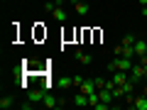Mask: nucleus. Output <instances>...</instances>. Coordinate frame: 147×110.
<instances>
[{"label": "nucleus", "mask_w": 147, "mask_h": 110, "mask_svg": "<svg viewBox=\"0 0 147 110\" xmlns=\"http://www.w3.org/2000/svg\"><path fill=\"white\" fill-rule=\"evenodd\" d=\"M10 105H12V100H10V98H0V108H3V110L10 108Z\"/></svg>", "instance_id": "14"}, {"label": "nucleus", "mask_w": 147, "mask_h": 110, "mask_svg": "<svg viewBox=\"0 0 147 110\" xmlns=\"http://www.w3.org/2000/svg\"><path fill=\"white\" fill-rule=\"evenodd\" d=\"M145 64H147V61L132 64V68H130V81H135V83H140V81L145 78Z\"/></svg>", "instance_id": "2"}, {"label": "nucleus", "mask_w": 147, "mask_h": 110, "mask_svg": "<svg viewBox=\"0 0 147 110\" xmlns=\"http://www.w3.org/2000/svg\"><path fill=\"white\" fill-rule=\"evenodd\" d=\"M132 108L135 110H147V95H137L135 103H132Z\"/></svg>", "instance_id": "8"}, {"label": "nucleus", "mask_w": 147, "mask_h": 110, "mask_svg": "<svg viewBox=\"0 0 147 110\" xmlns=\"http://www.w3.org/2000/svg\"><path fill=\"white\" fill-rule=\"evenodd\" d=\"M59 88H69V86H74V78H66V76H64V78H59Z\"/></svg>", "instance_id": "12"}, {"label": "nucleus", "mask_w": 147, "mask_h": 110, "mask_svg": "<svg viewBox=\"0 0 147 110\" xmlns=\"http://www.w3.org/2000/svg\"><path fill=\"white\" fill-rule=\"evenodd\" d=\"M44 95H47V91H44V88H37V91H30V95H27V98H30L32 103H42Z\"/></svg>", "instance_id": "4"}, {"label": "nucleus", "mask_w": 147, "mask_h": 110, "mask_svg": "<svg viewBox=\"0 0 147 110\" xmlns=\"http://www.w3.org/2000/svg\"><path fill=\"white\" fill-rule=\"evenodd\" d=\"M76 59H79L81 64H91L93 61V56H91V54H84V52H76Z\"/></svg>", "instance_id": "10"}, {"label": "nucleus", "mask_w": 147, "mask_h": 110, "mask_svg": "<svg viewBox=\"0 0 147 110\" xmlns=\"http://www.w3.org/2000/svg\"><path fill=\"white\" fill-rule=\"evenodd\" d=\"M57 3H59V5H64V3H66V0H57Z\"/></svg>", "instance_id": "18"}, {"label": "nucleus", "mask_w": 147, "mask_h": 110, "mask_svg": "<svg viewBox=\"0 0 147 110\" xmlns=\"http://www.w3.org/2000/svg\"><path fill=\"white\" fill-rule=\"evenodd\" d=\"M145 81H147V64H145Z\"/></svg>", "instance_id": "17"}, {"label": "nucleus", "mask_w": 147, "mask_h": 110, "mask_svg": "<svg viewBox=\"0 0 147 110\" xmlns=\"http://www.w3.org/2000/svg\"><path fill=\"white\" fill-rule=\"evenodd\" d=\"M96 88H105V78H96Z\"/></svg>", "instance_id": "15"}, {"label": "nucleus", "mask_w": 147, "mask_h": 110, "mask_svg": "<svg viewBox=\"0 0 147 110\" xmlns=\"http://www.w3.org/2000/svg\"><path fill=\"white\" fill-rule=\"evenodd\" d=\"M108 68H110V71H130V68H132V59H127V56H115L113 61L108 64Z\"/></svg>", "instance_id": "1"}, {"label": "nucleus", "mask_w": 147, "mask_h": 110, "mask_svg": "<svg viewBox=\"0 0 147 110\" xmlns=\"http://www.w3.org/2000/svg\"><path fill=\"white\" fill-rule=\"evenodd\" d=\"M120 44H125V47H132V44H135V34H125Z\"/></svg>", "instance_id": "13"}, {"label": "nucleus", "mask_w": 147, "mask_h": 110, "mask_svg": "<svg viewBox=\"0 0 147 110\" xmlns=\"http://www.w3.org/2000/svg\"><path fill=\"white\" fill-rule=\"evenodd\" d=\"M74 105H88V95L79 91V93H76V98H74Z\"/></svg>", "instance_id": "9"}, {"label": "nucleus", "mask_w": 147, "mask_h": 110, "mask_svg": "<svg viewBox=\"0 0 147 110\" xmlns=\"http://www.w3.org/2000/svg\"><path fill=\"white\" fill-rule=\"evenodd\" d=\"M132 47H135V56H147V42H142V39H135V44H132Z\"/></svg>", "instance_id": "3"}, {"label": "nucleus", "mask_w": 147, "mask_h": 110, "mask_svg": "<svg viewBox=\"0 0 147 110\" xmlns=\"http://www.w3.org/2000/svg\"><path fill=\"white\" fill-rule=\"evenodd\" d=\"M52 17H54L57 22H66V10L57 5V7H54V12H52Z\"/></svg>", "instance_id": "7"}, {"label": "nucleus", "mask_w": 147, "mask_h": 110, "mask_svg": "<svg viewBox=\"0 0 147 110\" xmlns=\"http://www.w3.org/2000/svg\"><path fill=\"white\" fill-rule=\"evenodd\" d=\"M140 5H142V7H145V5H147V0H140Z\"/></svg>", "instance_id": "16"}, {"label": "nucleus", "mask_w": 147, "mask_h": 110, "mask_svg": "<svg viewBox=\"0 0 147 110\" xmlns=\"http://www.w3.org/2000/svg\"><path fill=\"white\" fill-rule=\"evenodd\" d=\"M79 91H81V93H86V95H91L93 91H98V88H96V81H84V83L79 86Z\"/></svg>", "instance_id": "6"}, {"label": "nucleus", "mask_w": 147, "mask_h": 110, "mask_svg": "<svg viewBox=\"0 0 147 110\" xmlns=\"http://www.w3.org/2000/svg\"><path fill=\"white\" fill-rule=\"evenodd\" d=\"M61 105H64V103H61V100H57L52 93L44 95V108H61Z\"/></svg>", "instance_id": "5"}, {"label": "nucleus", "mask_w": 147, "mask_h": 110, "mask_svg": "<svg viewBox=\"0 0 147 110\" xmlns=\"http://www.w3.org/2000/svg\"><path fill=\"white\" fill-rule=\"evenodd\" d=\"M145 25H147V17H145Z\"/></svg>", "instance_id": "20"}, {"label": "nucleus", "mask_w": 147, "mask_h": 110, "mask_svg": "<svg viewBox=\"0 0 147 110\" xmlns=\"http://www.w3.org/2000/svg\"><path fill=\"white\" fill-rule=\"evenodd\" d=\"M74 3H81V0H74Z\"/></svg>", "instance_id": "19"}, {"label": "nucleus", "mask_w": 147, "mask_h": 110, "mask_svg": "<svg viewBox=\"0 0 147 110\" xmlns=\"http://www.w3.org/2000/svg\"><path fill=\"white\" fill-rule=\"evenodd\" d=\"M74 5H76V12H79V15H86V12H88V5H86V0H81V3H74Z\"/></svg>", "instance_id": "11"}]
</instances>
